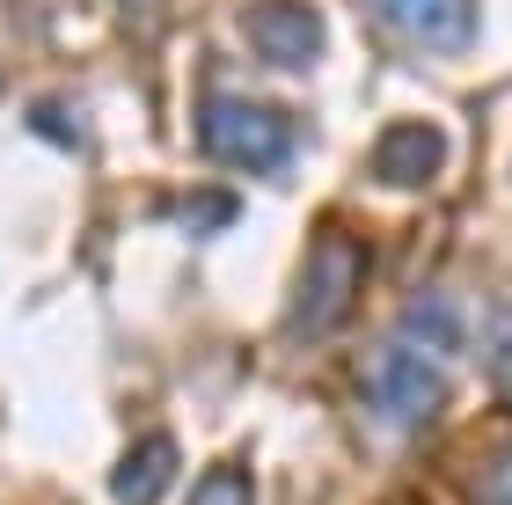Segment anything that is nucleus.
Masks as SVG:
<instances>
[{
	"label": "nucleus",
	"mask_w": 512,
	"mask_h": 505,
	"mask_svg": "<svg viewBox=\"0 0 512 505\" xmlns=\"http://www.w3.org/2000/svg\"><path fill=\"white\" fill-rule=\"evenodd\" d=\"M359 279H366L359 235H344V227H315L308 257H300V279H293V301H286V337H300V344L330 337L344 315H352Z\"/></svg>",
	"instance_id": "obj_1"
},
{
	"label": "nucleus",
	"mask_w": 512,
	"mask_h": 505,
	"mask_svg": "<svg viewBox=\"0 0 512 505\" xmlns=\"http://www.w3.org/2000/svg\"><path fill=\"white\" fill-rule=\"evenodd\" d=\"M198 147L220 169L278 176L293 162V118H278L271 103H249V96H205L198 103Z\"/></svg>",
	"instance_id": "obj_2"
},
{
	"label": "nucleus",
	"mask_w": 512,
	"mask_h": 505,
	"mask_svg": "<svg viewBox=\"0 0 512 505\" xmlns=\"http://www.w3.org/2000/svg\"><path fill=\"white\" fill-rule=\"evenodd\" d=\"M359 388L395 432H417V425H432L439 410H447V374H439V359H425V344H410V337L374 344V352L359 359Z\"/></svg>",
	"instance_id": "obj_3"
},
{
	"label": "nucleus",
	"mask_w": 512,
	"mask_h": 505,
	"mask_svg": "<svg viewBox=\"0 0 512 505\" xmlns=\"http://www.w3.org/2000/svg\"><path fill=\"white\" fill-rule=\"evenodd\" d=\"M242 37H249V52L278 66V74H308V66L322 59V15L308 8V0H249L242 8Z\"/></svg>",
	"instance_id": "obj_4"
},
{
	"label": "nucleus",
	"mask_w": 512,
	"mask_h": 505,
	"mask_svg": "<svg viewBox=\"0 0 512 505\" xmlns=\"http://www.w3.org/2000/svg\"><path fill=\"white\" fill-rule=\"evenodd\" d=\"M381 30H395L403 44L425 52H461L476 37V0H366Z\"/></svg>",
	"instance_id": "obj_5"
},
{
	"label": "nucleus",
	"mask_w": 512,
	"mask_h": 505,
	"mask_svg": "<svg viewBox=\"0 0 512 505\" xmlns=\"http://www.w3.org/2000/svg\"><path fill=\"white\" fill-rule=\"evenodd\" d=\"M439 169H447V132L425 125V118H403L381 132L374 147V176L395 183V191H425V183H439Z\"/></svg>",
	"instance_id": "obj_6"
},
{
	"label": "nucleus",
	"mask_w": 512,
	"mask_h": 505,
	"mask_svg": "<svg viewBox=\"0 0 512 505\" xmlns=\"http://www.w3.org/2000/svg\"><path fill=\"white\" fill-rule=\"evenodd\" d=\"M176 469H183V454L169 432H147V440H132L118 462H110V498L118 505H161V491L176 484Z\"/></svg>",
	"instance_id": "obj_7"
},
{
	"label": "nucleus",
	"mask_w": 512,
	"mask_h": 505,
	"mask_svg": "<svg viewBox=\"0 0 512 505\" xmlns=\"http://www.w3.org/2000/svg\"><path fill=\"white\" fill-rule=\"evenodd\" d=\"M403 330H410V344H432V352H461V308H447V301H417V308L403 315Z\"/></svg>",
	"instance_id": "obj_8"
},
{
	"label": "nucleus",
	"mask_w": 512,
	"mask_h": 505,
	"mask_svg": "<svg viewBox=\"0 0 512 505\" xmlns=\"http://www.w3.org/2000/svg\"><path fill=\"white\" fill-rule=\"evenodd\" d=\"M191 505H256V491H249V469H242V462L205 469V476H198V491H191Z\"/></svg>",
	"instance_id": "obj_9"
},
{
	"label": "nucleus",
	"mask_w": 512,
	"mask_h": 505,
	"mask_svg": "<svg viewBox=\"0 0 512 505\" xmlns=\"http://www.w3.org/2000/svg\"><path fill=\"white\" fill-rule=\"evenodd\" d=\"M183 213H191V227H235L242 205L227 198V191H198V198H183Z\"/></svg>",
	"instance_id": "obj_10"
},
{
	"label": "nucleus",
	"mask_w": 512,
	"mask_h": 505,
	"mask_svg": "<svg viewBox=\"0 0 512 505\" xmlns=\"http://www.w3.org/2000/svg\"><path fill=\"white\" fill-rule=\"evenodd\" d=\"M469 498H476V505H512V447H505L498 462H491V469H483L476 484H469Z\"/></svg>",
	"instance_id": "obj_11"
},
{
	"label": "nucleus",
	"mask_w": 512,
	"mask_h": 505,
	"mask_svg": "<svg viewBox=\"0 0 512 505\" xmlns=\"http://www.w3.org/2000/svg\"><path fill=\"white\" fill-rule=\"evenodd\" d=\"M30 125H37V132H52V140H66V147H74V118H66V110H44V103H37V110H30Z\"/></svg>",
	"instance_id": "obj_12"
},
{
	"label": "nucleus",
	"mask_w": 512,
	"mask_h": 505,
	"mask_svg": "<svg viewBox=\"0 0 512 505\" xmlns=\"http://www.w3.org/2000/svg\"><path fill=\"white\" fill-rule=\"evenodd\" d=\"M491 366H498V374L512 381V308L498 315V344H491Z\"/></svg>",
	"instance_id": "obj_13"
}]
</instances>
